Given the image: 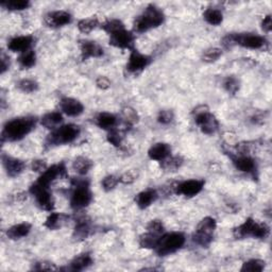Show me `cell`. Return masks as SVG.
I'll list each match as a JSON object with an SVG mask.
<instances>
[{"label": "cell", "mask_w": 272, "mask_h": 272, "mask_svg": "<svg viewBox=\"0 0 272 272\" xmlns=\"http://www.w3.org/2000/svg\"><path fill=\"white\" fill-rule=\"evenodd\" d=\"M62 121H63V116H62L60 112H50L43 116L41 123L46 129L54 130L58 128Z\"/></svg>", "instance_id": "cell-26"}, {"label": "cell", "mask_w": 272, "mask_h": 272, "mask_svg": "<svg viewBox=\"0 0 272 272\" xmlns=\"http://www.w3.org/2000/svg\"><path fill=\"white\" fill-rule=\"evenodd\" d=\"M122 114H123V117L124 119H126V121L127 123L129 124H133V123H136L138 121V115H137V113H136L135 110H133L132 107H123L122 109Z\"/></svg>", "instance_id": "cell-42"}, {"label": "cell", "mask_w": 272, "mask_h": 272, "mask_svg": "<svg viewBox=\"0 0 272 272\" xmlns=\"http://www.w3.org/2000/svg\"><path fill=\"white\" fill-rule=\"evenodd\" d=\"M33 269L37 271H56L58 267L50 262H38L33 266Z\"/></svg>", "instance_id": "cell-46"}, {"label": "cell", "mask_w": 272, "mask_h": 272, "mask_svg": "<svg viewBox=\"0 0 272 272\" xmlns=\"http://www.w3.org/2000/svg\"><path fill=\"white\" fill-rule=\"evenodd\" d=\"M119 183V179L115 175H107L103 180H102V187L105 191H111L114 189L116 185Z\"/></svg>", "instance_id": "cell-43"}, {"label": "cell", "mask_w": 272, "mask_h": 272, "mask_svg": "<svg viewBox=\"0 0 272 272\" xmlns=\"http://www.w3.org/2000/svg\"><path fill=\"white\" fill-rule=\"evenodd\" d=\"M97 126L103 130H107V131H111V130L115 129L117 124V117L114 114H111V113H100L97 116Z\"/></svg>", "instance_id": "cell-25"}, {"label": "cell", "mask_w": 272, "mask_h": 272, "mask_svg": "<svg viewBox=\"0 0 272 272\" xmlns=\"http://www.w3.org/2000/svg\"><path fill=\"white\" fill-rule=\"evenodd\" d=\"M161 235H156L147 232L146 234H143L139 237V246L145 249H154L157 247L158 241H160Z\"/></svg>", "instance_id": "cell-31"}, {"label": "cell", "mask_w": 272, "mask_h": 272, "mask_svg": "<svg viewBox=\"0 0 272 272\" xmlns=\"http://www.w3.org/2000/svg\"><path fill=\"white\" fill-rule=\"evenodd\" d=\"M151 58L148 55L141 54L136 49L131 50V53L129 56V61L127 64V70L131 73H137L150 64Z\"/></svg>", "instance_id": "cell-13"}, {"label": "cell", "mask_w": 272, "mask_h": 272, "mask_svg": "<svg viewBox=\"0 0 272 272\" xmlns=\"http://www.w3.org/2000/svg\"><path fill=\"white\" fill-rule=\"evenodd\" d=\"M185 240L186 238L184 234L180 233V232H173V233L162 235L158 245L155 248V251L160 256H166V255L177 252L179 249L182 248Z\"/></svg>", "instance_id": "cell-7"}, {"label": "cell", "mask_w": 272, "mask_h": 272, "mask_svg": "<svg viewBox=\"0 0 272 272\" xmlns=\"http://www.w3.org/2000/svg\"><path fill=\"white\" fill-rule=\"evenodd\" d=\"M204 185H205V182L203 180H188L184 181L182 183H179L174 188L178 195H182L185 197H195L202 191Z\"/></svg>", "instance_id": "cell-14"}, {"label": "cell", "mask_w": 272, "mask_h": 272, "mask_svg": "<svg viewBox=\"0 0 272 272\" xmlns=\"http://www.w3.org/2000/svg\"><path fill=\"white\" fill-rule=\"evenodd\" d=\"M101 28L106 33H109V35H111L112 33L124 29V25L122 24V21L119 19H110V20H106L104 24H102Z\"/></svg>", "instance_id": "cell-38"}, {"label": "cell", "mask_w": 272, "mask_h": 272, "mask_svg": "<svg viewBox=\"0 0 272 272\" xmlns=\"http://www.w3.org/2000/svg\"><path fill=\"white\" fill-rule=\"evenodd\" d=\"M80 134V127L76 124H65L60 128L52 130L46 139V145L48 147L60 146L65 144H70Z\"/></svg>", "instance_id": "cell-4"}, {"label": "cell", "mask_w": 272, "mask_h": 272, "mask_svg": "<svg viewBox=\"0 0 272 272\" xmlns=\"http://www.w3.org/2000/svg\"><path fill=\"white\" fill-rule=\"evenodd\" d=\"M136 178H137V174H136L134 171H127L124 172L123 174H121L120 177H119V182L122 183V184H126V185H130L135 182Z\"/></svg>", "instance_id": "cell-47"}, {"label": "cell", "mask_w": 272, "mask_h": 272, "mask_svg": "<svg viewBox=\"0 0 272 272\" xmlns=\"http://www.w3.org/2000/svg\"><path fill=\"white\" fill-rule=\"evenodd\" d=\"M223 87L229 94L235 95L239 89V81L234 76H229L224 79Z\"/></svg>", "instance_id": "cell-39"}, {"label": "cell", "mask_w": 272, "mask_h": 272, "mask_svg": "<svg viewBox=\"0 0 272 272\" xmlns=\"http://www.w3.org/2000/svg\"><path fill=\"white\" fill-rule=\"evenodd\" d=\"M44 20L45 24L50 28H60L70 24L72 16L66 11H52L45 15Z\"/></svg>", "instance_id": "cell-15"}, {"label": "cell", "mask_w": 272, "mask_h": 272, "mask_svg": "<svg viewBox=\"0 0 272 272\" xmlns=\"http://www.w3.org/2000/svg\"><path fill=\"white\" fill-rule=\"evenodd\" d=\"M195 122L200 128L204 134L211 135L217 131L219 128V122L213 114L208 112L206 106H199L195 109Z\"/></svg>", "instance_id": "cell-9"}, {"label": "cell", "mask_w": 272, "mask_h": 272, "mask_svg": "<svg viewBox=\"0 0 272 272\" xmlns=\"http://www.w3.org/2000/svg\"><path fill=\"white\" fill-rule=\"evenodd\" d=\"M216 220L212 217L203 218L198 224L192 240L201 247H208L213 241V234L216 230Z\"/></svg>", "instance_id": "cell-8"}, {"label": "cell", "mask_w": 272, "mask_h": 272, "mask_svg": "<svg viewBox=\"0 0 272 272\" xmlns=\"http://www.w3.org/2000/svg\"><path fill=\"white\" fill-rule=\"evenodd\" d=\"M229 155L231 156L234 166L236 167L237 170H239V171L251 173V174H254L255 171H256V164H255V161L251 156L240 155V154H236V155L229 154Z\"/></svg>", "instance_id": "cell-16"}, {"label": "cell", "mask_w": 272, "mask_h": 272, "mask_svg": "<svg viewBox=\"0 0 272 272\" xmlns=\"http://www.w3.org/2000/svg\"><path fill=\"white\" fill-rule=\"evenodd\" d=\"M31 224L28 222H22V223H18L15 224L13 226L8 230L7 235L12 240H17V239H21L26 236H28V234L30 233L31 231Z\"/></svg>", "instance_id": "cell-24"}, {"label": "cell", "mask_w": 272, "mask_h": 272, "mask_svg": "<svg viewBox=\"0 0 272 272\" xmlns=\"http://www.w3.org/2000/svg\"><path fill=\"white\" fill-rule=\"evenodd\" d=\"M262 28L263 30L266 32H270L272 29V19H271V15H267L264 18L263 22H262Z\"/></svg>", "instance_id": "cell-51"}, {"label": "cell", "mask_w": 272, "mask_h": 272, "mask_svg": "<svg viewBox=\"0 0 272 272\" xmlns=\"http://www.w3.org/2000/svg\"><path fill=\"white\" fill-rule=\"evenodd\" d=\"M266 263L262 259H250L243 263L240 271L242 272H260L265 269Z\"/></svg>", "instance_id": "cell-34"}, {"label": "cell", "mask_w": 272, "mask_h": 272, "mask_svg": "<svg viewBox=\"0 0 272 272\" xmlns=\"http://www.w3.org/2000/svg\"><path fill=\"white\" fill-rule=\"evenodd\" d=\"M183 158L177 155V156H171L166 158L165 161H163L162 163V167L167 170V171H175L178 170L181 166L183 165Z\"/></svg>", "instance_id": "cell-37"}, {"label": "cell", "mask_w": 272, "mask_h": 272, "mask_svg": "<svg viewBox=\"0 0 272 272\" xmlns=\"http://www.w3.org/2000/svg\"><path fill=\"white\" fill-rule=\"evenodd\" d=\"M268 44L264 36L253 33H232L228 34L222 39V45L225 48H232L234 45H239L243 48L262 49Z\"/></svg>", "instance_id": "cell-3"}, {"label": "cell", "mask_w": 272, "mask_h": 272, "mask_svg": "<svg viewBox=\"0 0 272 272\" xmlns=\"http://www.w3.org/2000/svg\"><path fill=\"white\" fill-rule=\"evenodd\" d=\"M66 177V167L64 163L56 164L51 167H48L43 173H41L39 178L37 179L36 183L43 187L49 188V185L55 181L58 178Z\"/></svg>", "instance_id": "cell-12"}, {"label": "cell", "mask_w": 272, "mask_h": 272, "mask_svg": "<svg viewBox=\"0 0 272 272\" xmlns=\"http://www.w3.org/2000/svg\"><path fill=\"white\" fill-rule=\"evenodd\" d=\"M165 20V15L154 4L147 7L144 12L136 17L134 20V31L137 33H144L151 29H154L161 26Z\"/></svg>", "instance_id": "cell-2"}, {"label": "cell", "mask_w": 272, "mask_h": 272, "mask_svg": "<svg viewBox=\"0 0 272 272\" xmlns=\"http://www.w3.org/2000/svg\"><path fill=\"white\" fill-rule=\"evenodd\" d=\"M1 7L9 11H22L30 7V1L28 0H2Z\"/></svg>", "instance_id": "cell-33"}, {"label": "cell", "mask_w": 272, "mask_h": 272, "mask_svg": "<svg viewBox=\"0 0 272 272\" xmlns=\"http://www.w3.org/2000/svg\"><path fill=\"white\" fill-rule=\"evenodd\" d=\"M233 235L236 239H242L246 237L265 239L269 235V228L265 223H259L252 218H248L242 224L234 229Z\"/></svg>", "instance_id": "cell-5"}, {"label": "cell", "mask_w": 272, "mask_h": 272, "mask_svg": "<svg viewBox=\"0 0 272 272\" xmlns=\"http://www.w3.org/2000/svg\"><path fill=\"white\" fill-rule=\"evenodd\" d=\"M96 84H97V86L101 89H107L111 86V82L106 77H99L97 81H96Z\"/></svg>", "instance_id": "cell-50"}, {"label": "cell", "mask_w": 272, "mask_h": 272, "mask_svg": "<svg viewBox=\"0 0 272 272\" xmlns=\"http://www.w3.org/2000/svg\"><path fill=\"white\" fill-rule=\"evenodd\" d=\"M17 88L21 90L22 93L26 94H32L35 93L38 89V83L31 79H22L18 83L16 84Z\"/></svg>", "instance_id": "cell-36"}, {"label": "cell", "mask_w": 272, "mask_h": 272, "mask_svg": "<svg viewBox=\"0 0 272 272\" xmlns=\"http://www.w3.org/2000/svg\"><path fill=\"white\" fill-rule=\"evenodd\" d=\"M170 153H171V147H170L168 144L157 143L155 145H153L149 149L148 155L153 161L163 162L170 156Z\"/></svg>", "instance_id": "cell-21"}, {"label": "cell", "mask_w": 272, "mask_h": 272, "mask_svg": "<svg viewBox=\"0 0 272 272\" xmlns=\"http://www.w3.org/2000/svg\"><path fill=\"white\" fill-rule=\"evenodd\" d=\"M2 163L7 174L11 178H15L17 175H19L26 168V164L21 160L5 154L2 155Z\"/></svg>", "instance_id": "cell-19"}, {"label": "cell", "mask_w": 272, "mask_h": 272, "mask_svg": "<svg viewBox=\"0 0 272 272\" xmlns=\"http://www.w3.org/2000/svg\"><path fill=\"white\" fill-rule=\"evenodd\" d=\"M122 137L123 136L121 135V133L116 129L111 130V131H109V134H107V136H106L107 141H109V143L114 147H120V145L122 143Z\"/></svg>", "instance_id": "cell-41"}, {"label": "cell", "mask_w": 272, "mask_h": 272, "mask_svg": "<svg viewBox=\"0 0 272 272\" xmlns=\"http://www.w3.org/2000/svg\"><path fill=\"white\" fill-rule=\"evenodd\" d=\"M174 114L171 110H163L160 112L157 117V121L162 124H168L173 120Z\"/></svg>", "instance_id": "cell-45"}, {"label": "cell", "mask_w": 272, "mask_h": 272, "mask_svg": "<svg viewBox=\"0 0 272 272\" xmlns=\"http://www.w3.org/2000/svg\"><path fill=\"white\" fill-rule=\"evenodd\" d=\"M93 167V162L87 157L79 156L72 163V168L80 175L86 174Z\"/></svg>", "instance_id": "cell-29"}, {"label": "cell", "mask_w": 272, "mask_h": 272, "mask_svg": "<svg viewBox=\"0 0 272 272\" xmlns=\"http://www.w3.org/2000/svg\"><path fill=\"white\" fill-rule=\"evenodd\" d=\"M30 194L34 196L36 200V203L39 208L44 209L46 212H52L54 208V201L52 195L50 194L49 188L43 187L36 182L32 184L30 187Z\"/></svg>", "instance_id": "cell-10"}, {"label": "cell", "mask_w": 272, "mask_h": 272, "mask_svg": "<svg viewBox=\"0 0 272 272\" xmlns=\"http://www.w3.org/2000/svg\"><path fill=\"white\" fill-rule=\"evenodd\" d=\"M36 126V118L27 116L14 118L4 124L1 132V140L17 141L29 134Z\"/></svg>", "instance_id": "cell-1"}, {"label": "cell", "mask_w": 272, "mask_h": 272, "mask_svg": "<svg viewBox=\"0 0 272 272\" xmlns=\"http://www.w3.org/2000/svg\"><path fill=\"white\" fill-rule=\"evenodd\" d=\"M47 168H48V167H47L46 162H45V161L35 160V161H33V162H32L31 169H32V171H34V172L43 173Z\"/></svg>", "instance_id": "cell-48"}, {"label": "cell", "mask_w": 272, "mask_h": 272, "mask_svg": "<svg viewBox=\"0 0 272 272\" xmlns=\"http://www.w3.org/2000/svg\"><path fill=\"white\" fill-rule=\"evenodd\" d=\"M92 228L87 220H79L78 223L75 226V231H73V237L78 240H83L90 235Z\"/></svg>", "instance_id": "cell-27"}, {"label": "cell", "mask_w": 272, "mask_h": 272, "mask_svg": "<svg viewBox=\"0 0 272 272\" xmlns=\"http://www.w3.org/2000/svg\"><path fill=\"white\" fill-rule=\"evenodd\" d=\"M60 106L62 112L65 113L67 116H70V117H76L81 115L84 111V106L80 101L68 97H64L61 99Z\"/></svg>", "instance_id": "cell-18"}, {"label": "cell", "mask_w": 272, "mask_h": 272, "mask_svg": "<svg viewBox=\"0 0 272 272\" xmlns=\"http://www.w3.org/2000/svg\"><path fill=\"white\" fill-rule=\"evenodd\" d=\"M203 17L204 19L206 20L207 24L212 26H218L223 20L222 12L218 9H213V8H209L204 11Z\"/></svg>", "instance_id": "cell-30"}, {"label": "cell", "mask_w": 272, "mask_h": 272, "mask_svg": "<svg viewBox=\"0 0 272 272\" xmlns=\"http://www.w3.org/2000/svg\"><path fill=\"white\" fill-rule=\"evenodd\" d=\"M75 186L71 198L70 206L73 209H80L86 207L93 200V195L89 190V181L86 179H75L71 181Z\"/></svg>", "instance_id": "cell-6"}, {"label": "cell", "mask_w": 272, "mask_h": 272, "mask_svg": "<svg viewBox=\"0 0 272 272\" xmlns=\"http://www.w3.org/2000/svg\"><path fill=\"white\" fill-rule=\"evenodd\" d=\"M99 26V20L96 17L92 18H84L78 22V29L82 33H89Z\"/></svg>", "instance_id": "cell-35"}, {"label": "cell", "mask_w": 272, "mask_h": 272, "mask_svg": "<svg viewBox=\"0 0 272 272\" xmlns=\"http://www.w3.org/2000/svg\"><path fill=\"white\" fill-rule=\"evenodd\" d=\"M0 62H1V66H0V72L4 73L5 71L9 69V67H10V58L2 52L1 58H0Z\"/></svg>", "instance_id": "cell-49"}, {"label": "cell", "mask_w": 272, "mask_h": 272, "mask_svg": "<svg viewBox=\"0 0 272 272\" xmlns=\"http://www.w3.org/2000/svg\"><path fill=\"white\" fill-rule=\"evenodd\" d=\"M18 64L21 68H24V69H29V68L33 67L36 63V54L34 51L32 50H28L26 52L21 53L18 59Z\"/></svg>", "instance_id": "cell-32"}, {"label": "cell", "mask_w": 272, "mask_h": 272, "mask_svg": "<svg viewBox=\"0 0 272 272\" xmlns=\"http://www.w3.org/2000/svg\"><path fill=\"white\" fill-rule=\"evenodd\" d=\"M93 264H94V260H93L92 256H90V254L83 253V254L78 255V256H76L71 260L68 270L82 271V270H85L88 267H90Z\"/></svg>", "instance_id": "cell-23"}, {"label": "cell", "mask_w": 272, "mask_h": 272, "mask_svg": "<svg viewBox=\"0 0 272 272\" xmlns=\"http://www.w3.org/2000/svg\"><path fill=\"white\" fill-rule=\"evenodd\" d=\"M147 230H148V232H150V233L161 235L164 232V224L160 220H152L150 221L148 226H147Z\"/></svg>", "instance_id": "cell-44"}, {"label": "cell", "mask_w": 272, "mask_h": 272, "mask_svg": "<svg viewBox=\"0 0 272 272\" xmlns=\"http://www.w3.org/2000/svg\"><path fill=\"white\" fill-rule=\"evenodd\" d=\"M80 49L82 61L90 58H101L104 53L103 48L94 41H80Z\"/></svg>", "instance_id": "cell-17"}, {"label": "cell", "mask_w": 272, "mask_h": 272, "mask_svg": "<svg viewBox=\"0 0 272 272\" xmlns=\"http://www.w3.org/2000/svg\"><path fill=\"white\" fill-rule=\"evenodd\" d=\"M221 54H222V50L219 48H209L203 52L202 60L206 63H213V62L217 61Z\"/></svg>", "instance_id": "cell-40"}, {"label": "cell", "mask_w": 272, "mask_h": 272, "mask_svg": "<svg viewBox=\"0 0 272 272\" xmlns=\"http://www.w3.org/2000/svg\"><path fill=\"white\" fill-rule=\"evenodd\" d=\"M66 219H67V216L64 214L50 213L46 221H45L44 225L46 226V228H48L49 230H58L61 228L62 225H63Z\"/></svg>", "instance_id": "cell-28"}, {"label": "cell", "mask_w": 272, "mask_h": 272, "mask_svg": "<svg viewBox=\"0 0 272 272\" xmlns=\"http://www.w3.org/2000/svg\"><path fill=\"white\" fill-rule=\"evenodd\" d=\"M157 192L154 189H147L139 192L138 195L135 197V203L139 208L145 209L149 207L152 203H154L157 199Z\"/></svg>", "instance_id": "cell-22"}, {"label": "cell", "mask_w": 272, "mask_h": 272, "mask_svg": "<svg viewBox=\"0 0 272 272\" xmlns=\"http://www.w3.org/2000/svg\"><path fill=\"white\" fill-rule=\"evenodd\" d=\"M33 43H34V38L31 35L16 36V37H13L8 43V48L11 51H13V52L24 53V52H26V51L30 50Z\"/></svg>", "instance_id": "cell-20"}, {"label": "cell", "mask_w": 272, "mask_h": 272, "mask_svg": "<svg viewBox=\"0 0 272 272\" xmlns=\"http://www.w3.org/2000/svg\"><path fill=\"white\" fill-rule=\"evenodd\" d=\"M135 43V36L131 31L126 29L118 30L110 35V45L116 48L133 50Z\"/></svg>", "instance_id": "cell-11"}]
</instances>
